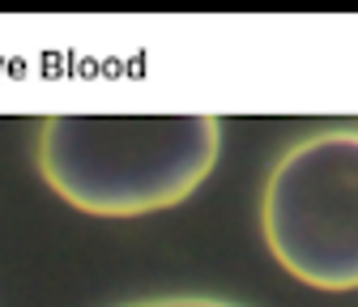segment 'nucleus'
Here are the masks:
<instances>
[{"instance_id": "1", "label": "nucleus", "mask_w": 358, "mask_h": 307, "mask_svg": "<svg viewBox=\"0 0 358 307\" xmlns=\"http://www.w3.org/2000/svg\"><path fill=\"white\" fill-rule=\"evenodd\" d=\"M222 150L217 115H52L38 175L94 217H141L188 201Z\"/></svg>"}, {"instance_id": "2", "label": "nucleus", "mask_w": 358, "mask_h": 307, "mask_svg": "<svg viewBox=\"0 0 358 307\" xmlns=\"http://www.w3.org/2000/svg\"><path fill=\"white\" fill-rule=\"evenodd\" d=\"M260 235L278 265L316 290H358V133L290 145L264 180Z\"/></svg>"}, {"instance_id": "3", "label": "nucleus", "mask_w": 358, "mask_h": 307, "mask_svg": "<svg viewBox=\"0 0 358 307\" xmlns=\"http://www.w3.org/2000/svg\"><path fill=\"white\" fill-rule=\"evenodd\" d=\"M124 307H239V303L209 299V294H166V299H141V303H124Z\"/></svg>"}]
</instances>
